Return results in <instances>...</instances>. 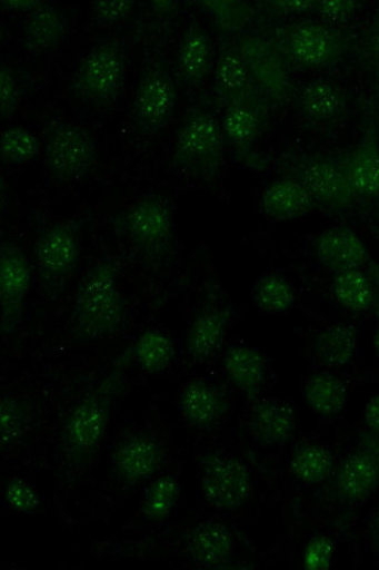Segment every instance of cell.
<instances>
[{
    "label": "cell",
    "instance_id": "28",
    "mask_svg": "<svg viewBox=\"0 0 379 570\" xmlns=\"http://www.w3.org/2000/svg\"><path fill=\"white\" fill-rule=\"evenodd\" d=\"M186 550L196 563L217 568L231 558L235 540L230 530L221 522L207 520L188 533Z\"/></svg>",
    "mask_w": 379,
    "mask_h": 570
},
{
    "label": "cell",
    "instance_id": "26",
    "mask_svg": "<svg viewBox=\"0 0 379 570\" xmlns=\"http://www.w3.org/2000/svg\"><path fill=\"white\" fill-rule=\"evenodd\" d=\"M222 367L235 389L251 401L259 399L268 376V363L262 353L251 346H231L225 353Z\"/></svg>",
    "mask_w": 379,
    "mask_h": 570
},
{
    "label": "cell",
    "instance_id": "15",
    "mask_svg": "<svg viewBox=\"0 0 379 570\" xmlns=\"http://www.w3.org/2000/svg\"><path fill=\"white\" fill-rule=\"evenodd\" d=\"M271 111L270 108L252 105L223 108L221 126L226 146L237 160L252 170L262 171L267 168V160L257 148L269 125Z\"/></svg>",
    "mask_w": 379,
    "mask_h": 570
},
{
    "label": "cell",
    "instance_id": "21",
    "mask_svg": "<svg viewBox=\"0 0 379 570\" xmlns=\"http://www.w3.org/2000/svg\"><path fill=\"white\" fill-rule=\"evenodd\" d=\"M252 402L248 422L251 438L266 448H279L291 442L298 419L290 403L278 399H257Z\"/></svg>",
    "mask_w": 379,
    "mask_h": 570
},
{
    "label": "cell",
    "instance_id": "12",
    "mask_svg": "<svg viewBox=\"0 0 379 570\" xmlns=\"http://www.w3.org/2000/svg\"><path fill=\"white\" fill-rule=\"evenodd\" d=\"M291 108L299 124L313 134H327L340 127L349 115L351 99L346 87L319 78L298 85Z\"/></svg>",
    "mask_w": 379,
    "mask_h": 570
},
{
    "label": "cell",
    "instance_id": "37",
    "mask_svg": "<svg viewBox=\"0 0 379 570\" xmlns=\"http://www.w3.org/2000/svg\"><path fill=\"white\" fill-rule=\"evenodd\" d=\"M202 8L215 21L219 32L226 39L241 36L255 14L253 9L243 2H227V0H212L202 2Z\"/></svg>",
    "mask_w": 379,
    "mask_h": 570
},
{
    "label": "cell",
    "instance_id": "14",
    "mask_svg": "<svg viewBox=\"0 0 379 570\" xmlns=\"http://www.w3.org/2000/svg\"><path fill=\"white\" fill-rule=\"evenodd\" d=\"M330 490L346 507H357L379 488V435L369 433L339 464Z\"/></svg>",
    "mask_w": 379,
    "mask_h": 570
},
{
    "label": "cell",
    "instance_id": "47",
    "mask_svg": "<svg viewBox=\"0 0 379 570\" xmlns=\"http://www.w3.org/2000/svg\"><path fill=\"white\" fill-rule=\"evenodd\" d=\"M367 535L372 552L379 557V503L370 515Z\"/></svg>",
    "mask_w": 379,
    "mask_h": 570
},
{
    "label": "cell",
    "instance_id": "42",
    "mask_svg": "<svg viewBox=\"0 0 379 570\" xmlns=\"http://www.w3.org/2000/svg\"><path fill=\"white\" fill-rule=\"evenodd\" d=\"M315 6L316 0H271L263 10L270 18L291 21L313 13Z\"/></svg>",
    "mask_w": 379,
    "mask_h": 570
},
{
    "label": "cell",
    "instance_id": "46",
    "mask_svg": "<svg viewBox=\"0 0 379 570\" xmlns=\"http://www.w3.org/2000/svg\"><path fill=\"white\" fill-rule=\"evenodd\" d=\"M362 420L369 433L379 435V394L373 395L367 402Z\"/></svg>",
    "mask_w": 379,
    "mask_h": 570
},
{
    "label": "cell",
    "instance_id": "25",
    "mask_svg": "<svg viewBox=\"0 0 379 570\" xmlns=\"http://www.w3.org/2000/svg\"><path fill=\"white\" fill-rule=\"evenodd\" d=\"M259 207L268 219L278 223L298 220L318 209L307 189L298 181L286 177L271 181L263 189Z\"/></svg>",
    "mask_w": 379,
    "mask_h": 570
},
{
    "label": "cell",
    "instance_id": "7",
    "mask_svg": "<svg viewBox=\"0 0 379 570\" xmlns=\"http://www.w3.org/2000/svg\"><path fill=\"white\" fill-rule=\"evenodd\" d=\"M126 75L127 51L123 41L107 40L93 46L82 58L70 90L82 105L107 109L121 98Z\"/></svg>",
    "mask_w": 379,
    "mask_h": 570
},
{
    "label": "cell",
    "instance_id": "50",
    "mask_svg": "<svg viewBox=\"0 0 379 570\" xmlns=\"http://www.w3.org/2000/svg\"><path fill=\"white\" fill-rule=\"evenodd\" d=\"M373 314H376L377 316H379V284H378L377 302H376V307H375V312H373Z\"/></svg>",
    "mask_w": 379,
    "mask_h": 570
},
{
    "label": "cell",
    "instance_id": "39",
    "mask_svg": "<svg viewBox=\"0 0 379 570\" xmlns=\"http://www.w3.org/2000/svg\"><path fill=\"white\" fill-rule=\"evenodd\" d=\"M3 494L7 505L20 514H34L42 505L37 488L20 478L8 480L3 485Z\"/></svg>",
    "mask_w": 379,
    "mask_h": 570
},
{
    "label": "cell",
    "instance_id": "44",
    "mask_svg": "<svg viewBox=\"0 0 379 570\" xmlns=\"http://www.w3.org/2000/svg\"><path fill=\"white\" fill-rule=\"evenodd\" d=\"M19 105V87L12 69L2 65L0 67V114L3 120L14 114Z\"/></svg>",
    "mask_w": 379,
    "mask_h": 570
},
{
    "label": "cell",
    "instance_id": "10",
    "mask_svg": "<svg viewBox=\"0 0 379 570\" xmlns=\"http://www.w3.org/2000/svg\"><path fill=\"white\" fill-rule=\"evenodd\" d=\"M81 257L78 228L59 222L37 237L36 264L42 289L50 296L62 294L74 278Z\"/></svg>",
    "mask_w": 379,
    "mask_h": 570
},
{
    "label": "cell",
    "instance_id": "33",
    "mask_svg": "<svg viewBox=\"0 0 379 570\" xmlns=\"http://www.w3.org/2000/svg\"><path fill=\"white\" fill-rule=\"evenodd\" d=\"M251 294L256 311L269 316L287 314L297 299L292 283L276 272L260 275L253 283Z\"/></svg>",
    "mask_w": 379,
    "mask_h": 570
},
{
    "label": "cell",
    "instance_id": "22",
    "mask_svg": "<svg viewBox=\"0 0 379 570\" xmlns=\"http://www.w3.org/2000/svg\"><path fill=\"white\" fill-rule=\"evenodd\" d=\"M348 174L355 199L368 204L379 199V137L371 121L361 139L347 151Z\"/></svg>",
    "mask_w": 379,
    "mask_h": 570
},
{
    "label": "cell",
    "instance_id": "31",
    "mask_svg": "<svg viewBox=\"0 0 379 570\" xmlns=\"http://www.w3.org/2000/svg\"><path fill=\"white\" fill-rule=\"evenodd\" d=\"M308 409L323 419H335L346 409L348 386L340 376L329 372H318L307 377L302 387Z\"/></svg>",
    "mask_w": 379,
    "mask_h": 570
},
{
    "label": "cell",
    "instance_id": "1",
    "mask_svg": "<svg viewBox=\"0 0 379 570\" xmlns=\"http://www.w3.org/2000/svg\"><path fill=\"white\" fill-rule=\"evenodd\" d=\"M132 361V345L117 358L97 385H93L69 412L60 433V464L68 476H79L98 458L104 442L114 401Z\"/></svg>",
    "mask_w": 379,
    "mask_h": 570
},
{
    "label": "cell",
    "instance_id": "40",
    "mask_svg": "<svg viewBox=\"0 0 379 570\" xmlns=\"http://www.w3.org/2000/svg\"><path fill=\"white\" fill-rule=\"evenodd\" d=\"M358 0H316L313 13L317 19L331 28L341 29L362 9Z\"/></svg>",
    "mask_w": 379,
    "mask_h": 570
},
{
    "label": "cell",
    "instance_id": "18",
    "mask_svg": "<svg viewBox=\"0 0 379 570\" xmlns=\"http://www.w3.org/2000/svg\"><path fill=\"white\" fill-rule=\"evenodd\" d=\"M212 89L216 100L222 108L231 105H252L271 109L253 85L233 39H225L220 46L212 73Z\"/></svg>",
    "mask_w": 379,
    "mask_h": 570
},
{
    "label": "cell",
    "instance_id": "11",
    "mask_svg": "<svg viewBox=\"0 0 379 570\" xmlns=\"http://www.w3.org/2000/svg\"><path fill=\"white\" fill-rule=\"evenodd\" d=\"M200 490L206 503L222 512L245 509L255 492L248 465L230 454L211 451L200 462Z\"/></svg>",
    "mask_w": 379,
    "mask_h": 570
},
{
    "label": "cell",
    "instance_id": "32",
    "mask_svg": "<svg viewBox=\"0 0 379 570\" xmlns=\"http://www.w3.org/2000/svg\"><path fill=\"white\" fill-rule=\"evenodd\" d=\"M336 468L337 461L331 451L313 442L299 444L290 459L293 476L306 485H317L330 480Z\"/></svg>",
    "mask_w": 379,
    "mask_h": 570
},
{
    "label": "cell",
    "instance_id": "35",
    "mask_svg": "<svg viewBox=\"0 0 379 570\" xmlns=\"http://www.w3.org/2000/svg\"><path fill=\"white\" fill-rule=\"evenodd\" d=\"M174 358V342L158 330L146 331L132 345V360L148 374H160L169 370Z\"/></svg>",
    "mask_w": 379,
    "mask_h": 570
},
{
    "label": "cell",
    "instance_id": "8",
    "mask_svg": "<svg viewBox=\"0 0 379 570\" xmlns=\"http://www.w3.org/2000/svg\"><path fill=\"white\" fill-rule=\"evenodd\" d=\"M259 94L272 110L291 108L298 87L293 71L265 35L242 33L233 39Z\"/></svg>",
    "mask_w": 379,
    "mask_h": 570
},
{
    "label": "cell",
    "instance_id": "49",
    "mask_svg": "<svg viewBox=\"0 0 379 570\" xmlns=\"http://www.w3.org/2000/svg\"><path fill=\"white\" fill-rule=\"evenodd\" d=\"M371 345L375 354L379 356V326L375 331V334L371 340Z\"/></svg>",
    "mask_w": 379,
    "mask_h": 570
},
{
    "label": "cell",
    "instance_id": "6",
    "mask_svg": "<svg viewBox=\"0 0 379 570\" xmlns=\"http://www.w3.org/2000/svg\"><path fill=\"white\" fill-rule=\"evenodd\" d=\"M178 90L172 70L161 55H149L141 65L133 91L130 124L143 138L160 136L172 121Z\"/></svg>",
    "mask_w": 379,
    "mask_h": 570
},
{
    "label": "cell",
    "instance_id": "30",
    "mask_svg": "<svg viewBox=\"0 0 379 570\" xmlns=\"http://www.w3.org/2000/svg\"><path fill=\"white\" fill-rule=\"evenodd\" d=\"M360 331L357 325L336 323L320 330L312 343L315 361L327 368H342L357 355Z\"/></svg>",
    "mask_w": 379,
    "mask_h": 570
},
{
    "label": "cell",
    "instance_id": "4",
    "mask_svg": "<svg viewBox=\"0 0 379 570\" xmlns=\"http://www.w3.org/2000/svg\"><path fill=\"white\" fill-rule=\"evenodd\" d=\"M280 177L301 184L318 209L341 216L358 205L352 194L346 153L288 150L276 160Z\"/></svg>",
    "mask_w": 379,
    "mask_h": 570
},
{
    "label": "cell",
    "instance_id": "9",
    "mask_svg": "<svg viewBox=\"0 0 379 570\" xmlns=\"http://www.w3.org/2000/svg\"><path fill=\"white\" fill-rule=\"evenodd\" d=\"M44 135V168L54 181L78 183L92 173L98 147L86 129L69 122L53 121Z\"/></svg>",
    "mask_w": 379,
    "mask_h": 570
},
{
    "label": "cell",
    "instance_id": "45",
    "mask_svg": "<svg viewBox=\"0 0 379 570\" xmlns=\"http://www.w3.org/2000/svg\"><path fill=\"white\" fill-rule=\"evenodd\" d=\"M362 60L369 73L379 79V10L370 21L362 42Z\"/></svg>",
    "mask_w": 379,
    "mask_h": 570
},
{
    "label": "cell",
    "instance_id": "23",
    "mask_svg": "<svg viewBox=\"0 0 379 570\" xmlns=\"http://www.w3.org/2000/svg\"><path fill=\"white\" fill-rule=\"evenodd\" d=\"M229 401L215 384L196 379L179 395V410L184 421L200 431L211 430L228 414Z\"/></svg>",
    "mask_w": 379,
    "mask_h": 570
},
{
    "label": "cell",
    "instance_id": "3",
    "mask_svg": "<svg viewBox=\"0 0 379 570\" xmlns=\"http://www.w3.org/2000/svg\"><path fill=\"white\" fill-rule=\"evenodd\" d=\"M263 35L292 71L336 68L353 47V39L346 31L311 18L280 22Z\"/></svg>",
    "mask_w": 379,
    "mask_h": 570
},
{
    "label": "cell",
    "instance_id": "2",
    "mask_svg": "<svg viewBox=\"0 0 379 570\" xmlns=\"http://www.w3.org/2000/svg\"><path fill=\"white\" fill-rule=\"evenodd\" d=\"M120 265L113 258L99 261L78 285L72 332L77 340L99 342L112 338L121 331L126 306L120 289Z\"/></svg>",
    "mask_w": 379,
    "mask_h": 570
},
{
    "label": "cell",
    "instance_id": "27",
    "mask_svg": "<svg viewBox=\"0 0 379 570\" xmlns=\"http://www.w3.org/2000/svg\"><path fill=\"white\" fill-rule=\"evenodd\" d=\"M378 284L379 266L372 263L366 268L336 274L333 295L338 304L349 313H373Z\"/></svg>",
    "mask_w": 379,
    "mask_h": 570
},
{
    "label": "cell",
    "instance_id": "36",
    "mask_svg": "<svg viewBox=\"0 0 379 570\" xmlns=\"http://www.w3.org/2000/svg\"><path fill=\"white\" fill-rule=\"evenodd\" d=\"M180 492L179 479L174 474H162L149 485L141 499V517L150 522L169 519L179 502Z\"/></svg>",
    "mask_w": 379,
    "mask_h": 570
},
{
    "label": "cell",
    "instance_id": "34",
    "mask_svg": "<svg viewBox=\"0 0 379 570\" xmlns=\"http://www.w3.org/2000/svg\"><path fill=\"white\" fill-rule=\"evenodd\" d=\"M33 407L29 400L3 395L0 400V446L9 451L19 445L31 431Z\"/></svg>",
    "mask_w": 379,
    "mask_h": 570
},
{
    "label": "cell",
    "instance_id": "13",
    "mask_svg": "<svg viewBox=\"0 0 379 570\" xmlns=\"http://www.w3.org/2000/svg\"><path fill=\"white\" fill-rule=\"evenodd\" d=\"M123 226L130 243L148 257L162 258L173 247V213L169 203L160 197H144L133 203L124 214Z\"/></svg>",
    "mask_w": 379,
    "mask_h": 570
},
{
    "label": "cell",
    "instance_id": "29",
    "mask_svg": "<svg viewBox=\"0 0 379 570\" xmlns=\"http://www.w3.org/2000/svg\"><path fill=\"white\" fill-rule=\"evenodd\" d=\"M67 36V22L54 7L42 4L29 13L21 33V47L31 55L50 53L59 49Z\"/></svg>",
    "mask_w": 379,
    "mask_h": 570
},
{
    "label": "cell",
    "instance_id": "24",
    "mask_svg": "<svg viewBox=\"0 0 379 570\" xmlns=\"http://www.w3.org/2000/svg\"><path fill=\"white\" fill-rule=\"evenodd\" d=\"M232 320L229 306H212L196 316L187 331L186 351L189 358L205 364L222 347Z\"/></svg>",
    "mask_w": 379,
    "mask_h": 570
},
{
    "label": "cell",
    "instance_id": "41",
    "mask_svg": "<svg viewBox=\"0 0 379 570\" xmlns=\"http://www.w3.org/2000/svg\"><path fill=\"white\" fill-rule=\"evenodd\" d=\"M336 556V544L328 537L319 535L308 541L302 553V564L310 570L329 569Z\"/></svg>",
    "mask_w": 379,
    "mask_h": 570
},
{
    "label": "cell",
    "instance_id": "19",
    "mask_svg": "<svg viewBox=\"0 0 379 570\" xmlns=\"http://www.w3.org/2000/svg\"><path fill=\"white\" fill-rule=\"evenodd\" d=\"M313 255L320 267L335 275L366 268L373 263L361 237L347 225L329 227L318 234Z\"/></svg>",
    "mask_w": 379,
    "mask_h": 570
},
{
    "label": "cell",
    "instance_id": "5",
    "mask_svg": "<svg viewBox=\"0 0 379 570\" xmlns=\"http://www.w3.org/2000/svg\"><path fill=\"white\" fill-rule=\"evenodd\" d=\"M226 141L218 117L206 107L188 109L179 126L172 161L189 179L215 184L222 174Z\"/></svg>",
    "mask_w": 379,
    "mask_h": 570
},
{
    "label": "cell",
    "instance_id": "16",
    "mask_svg": "<svg viewBox=\"0 0 379 570\" xmlns=\"http://www.w3.org/2000/svg\"><path fill=\"white\" fill-rule=\"evenodd\" d=\"M32 271L21 248L4 242L0 248V322L3 336L18 328L31 289Z\"/></svg>",
    "mask_w": 379,
    "mask_h": 570
},
{
    "label": "cell",
    "instance_id": "38",
    "mask_svg": "<svg viewBox=\"0 0 379 570\" xmlns=\"http://www.w3.org/2000/svg\"><path fill=\"white\" fill-rule=\"evenodd\" d=\"M41 151L39 138L22 127L8 128L0 136V158L9 165L33 161Z\"/></svg>",
    "mask_w": 379,
    "mask_h": 570
},
{
    "label": "cell",
    "instance_id": "17",
    "mask_svg": "<svg viewBox=\"0 0 379 570\" xmlns=\"http://www.w3.org/2000/svg\"><path fill=\"white\" fill-rule=\"evenodd\" d=\"M164 460L163 443L149 432H139L117 444L111 456V470L118 483L134 488L154 478Z\"/></svg>",
    "mask_w": 379,
    "mask_h": 570
},
{
    "label": "cell",
    "instance_id": "43",
    "mask_svg": "<svg viewBox=\"0 0 379 570\" xmlns=\"http://www.w3.org/2000/svg\"><path fill=\"white\" fill-rule=\"evenodd\" d=\"M137 7L136 2L128 0H101L92 3L93 19L103 26L121 22L129 18Z\"/></svg>",
    "mask_w": 379,
    "mask_h": 570
},
{
    "label": "cell",
    "instance_id": "20",
    "mask_svg": "<svg viewBox=\"0 0 379 570\" xmlns=\"http://www.w3.org/2000/svg\"><path fill=\"white\" fill-rule=\"evenodd\" d=\"M217 56L215 45L201 22L198 19L189 21L176 56L178 80L188 89L201 88L215 73Z\"/></svg>",
    "mask_w": 379,
    "mask_h": 570
},
{
    "label": "cell",
    "instance_id": "48",
    "mask_svg": "<svg viewBox=\"0 0 379 570\" xmlns=\"http://www.w3.org/2000/svg\"><path fill=\"white\" fill-rule=\"evenodd\" d=\"M42 4L43 2H37V0H27V2L26 0H16V2L14 0L13 2L8 0V2H2V8L9 11H27L30 13Z\"/></svg>",
    "mask_w": 379,
    "mask_h": 570
}]
</instances>
